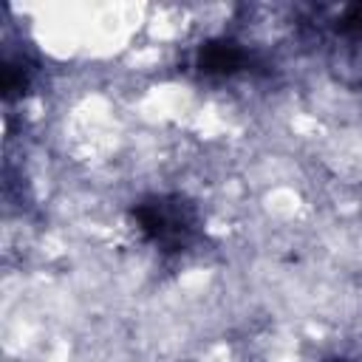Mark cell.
<instances>
[{
    "instance_id": "6da1fadb",
    "label": "cell",
    "mask_w": 362,
    "mask_h": 362,
    "mask_svg": "<svg viewBox=\"0 0 362 362\" xmlns=\"http://www.w3.org/2000/svg\"><path fill=\"white\" fill-rule=\"evenodd\" d=\"M136 229L147 243L161 252H184L198 240L201 215L198 206L178 192H153L133 204L130 209Z\"/></svg>"
},
{
    "instance_id": "7a4b0ae2",
    "label": "cell",
    "mask_w": 362,
    "mask_h": 362,
    "mask_svg": "<svg viewBox=\"0 0 362 362\" xmlns=\"http://www.w3.org/2000/svg\"><path fill=\"white\" fill-rule=\"evenodd\" d=\"M252 62H255L252 51L232 37H212L201 42L195 54V68L204 76H235V74L249 71Z\"/></svg>"
},
{
    "instance_id": "3957f363",
    "label": "cell",
    "mask_w": 362,
    "mask_h": 362,
    "mask_svg": "<svg viewBox=\"0 0 362 362\" xmlns=\"http://www.w3.org/2000/svg\"><path fill=\"white\" fill-rule=\"evenodd\" d=\"M31 76H34V65L23 57V54H6L3 57V96L6 99H14V96H23L31 85Z\"/></svg>"
},
{
    "instance_id": "277c9868",
    "label": "cell",
    "mask_w": 362,
    "mask_h": 362,
    "mask_svg": "<svg viewBox=\"0 0 362 362\" xmlns=\"http://www.w3.org/2000/svg\"><path fill=\"white\" fill-rule=\"evenodd\" d=\"M334 362H342V359H334Z\"/></svg>"
}]
</instances>
